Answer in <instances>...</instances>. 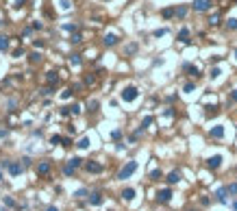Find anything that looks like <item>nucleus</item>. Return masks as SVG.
I'll use <instances>...</instances> for the list:
<instances>
[{"label": "nucleus", "instance_id": "nucleus-17", "mask_svg": "<svg viewBox=\"0 0 237 211\" xmlns=\"http://www.w3.org/2000/svg\"><path fill=\"white\" fill-rule=\"evenodd\" d=\"M187 37H189V31H187V29H183V31L178 33V39H181V41H189Z\"/></svg>", "mask_w": 237, "mask_h": 211}, {"label": "nucleus", "instance_id": "nucleus-15", "mask_svg": "<svg viewBox=\"0 0 237 211\" xmlns=\"http://www.w3.org/2000/svg\"><path fill=\"white\" fill-rule=\"evenodd\" d=\"M7 48H9V37L0 35V50H7Z\"/></svg>", "mask_w": 237, "mask_h": 211}, {"label": "nucleus", "instance_id": "nucleus-14", "mask_svg": "<svg viewBox=\"0 0 237 211\" xmlns=\"http://www.w3.org/2000/svg\"><path fill=\"white\" fill-rule=\"evenodd\" d=\"M222 135H224V128H222V126L211 128V137H222Z\"/></svg>", "mask_w": 237, "mask_h": 211}, {"label": "nucleus", "instance_id": "nucleus-41", "mask_svg": "<svg viewBox=\"0 0 237 211\" xmlns=\"http://www.w3.org/2000/svg\"><path fill=\"white\" fill-rule=\"evenodd\" d=\"M33 46H35V48H44V41H37V39H35Z\"/></svg>", "mask_w": 237, "mask_h": 211}, {"label": "nucleus", "instance_id": "nucleus-23", "mask_svg": "<svg viewBox=\"0 0 237 211\" xmlns=\"http://www.w3.org/2000/svg\"><path fill=\"white\" fill-rule=\"evenodd\" d=\"M150 179H152V181H159V179H161V170H152V172H150Z\"/></svg>", "mask_w": 237, "mask_h": 211}, {"label": "nucleus", "instance_id": "nucleus-4", "mask_svg": "<svg viewBox=\"0 0 237 211\" xmlns=\"http://www.w3.org/2000/svg\"><path fill=\"white\" fill-rule=\"evenodd\" d=\"M85 168H87V172H94V174L102 172V166H100V163H96V161H89V163H85Z\"/></svg>", "mask_w": 237, "mask_h": 211}, {"label": "nucleus", "instance_id": "nucleus-13", "mask_svg": "<svg viewBox=\"0 0 237 211\" xmlns=\"http://www.w3.org/2000/svg\"><path fill=\"white\" fill-rule=\"evenodd\" d=\"M133 196H135V189H133V187H126V189L122 191V198H124V200H133Z\"/></svg>", "mask_w": 237, "mask_h": 211}, {"label": "nucleus", "instance_id": "nucleus-38", "mask_svg": "<svg viewBox=\"0 0 237 211\" xmlns=\"http://www.w3.org/2000/svg\"><path fill=\"white\" fill-rule=\"evenodd\" d=\"M183 89H185V91H194V83H187Z\"/></svg>", "mask_w": 237, "mask_h": 211}, {"label": "nucleus", "instance_id": "nucleus-47", "mask_svg": "<svg viewBox=\"0 0 237 211\" xmlns=\"http://www.w3.org/2000/svg\"><path fill=\"white\" fill-rule=\"evenodd\" d=\"M0 181H2V172H0Z\"/></svg>", "mask_w": 237, "mask_h": 211}, {"label": "nucleus", "instance_id": "nucleus-36", "mask_svg": "<svg viewBox=\"0 0 237 211\" xmlns=\"http://www.w3.org/2000/svg\"><path fill=\"white\" fill-rule=\"evenodd\" d=\"M70 111H72V113H78V111H81V107H78V105H72V107H70Z\"/></svg>", "mask_w": 237, "mask_h": 211}, {"label": "nucleus", "instance_id": "nucleus-9", "mask_svg": "<svg viewBox=\"0 0 237 211\" xmlns=\"http://www.w3.org/2000/svg\"><path fill=\"white\" fill-rule=\"evenodd\" d=\"M170 196H172V191H170V189H161L159 194H157V198L161 200V203H168V200H170Z\"/></svg>", "mask_w": 237, "mask_h": 211}, {"label": "nucleus", "instance_id": "nucleus-20", "mask_svg": "<svg viewBox=\"0 0 237 211\" xmlns=\"http://www.w3.org/2000/svg\"><path fill=\"white\" fill-rule=\"evenodd\" d=\"M176 15V9H163V17H172Z\"/></svg>", "mask_w": 237, "mask_h": 211}, {"label": "nucleus", "instance_id": "nucleus-45", "mask_svg": "<svg viewBox=\"0 0 237 211\" xmlns=\"http://www.w3.org/2000/svg\"><path fill=\"white\" fill-rule=\"evenodd\" d=\"M231 98H233V100H237V89H235V91H231Z\"/></svg>", "mask_w": 237, "mask_h": 211}, {"label": "nucleus", "instance_id": "nucleus-32", "mask_svg": "<svg viewBox=\"0 0 237 211\" xmlns=\"http://www.w3.org/2000/svg\"><path fill=\"white\" fill-rule=\"evenodd\" d=\"M85 196H87L85 189H78V191H76V198H85Z\"/></svg>", "mask_w": 237, "mask_h": 211}, {"label": "nucleus", "instance_id": "nucleus-11", "mask_svg": "<svg viewBox=\"0 0 237 211\" xmlns=\"http://www.w3.org/2000/svg\"><path fill=\"white\" fill-rule=\"evenodd\" d=\"M89 203H92V205H100V203H102V196H100L98 191H94V194H89Z\"/></svg>", "mask_w": 237, "mask_h": 211}, {"label": "nucleus", "instance_id": "nucleus-37", "mask_svg": "<svg viewBox=\"0 0 237 211\" xmlns=\"http://www.w3.org/2000/svg\"><path fill=\"white\" fill-rule=\"evenodd\" d=\"M141 124H144V126H150V124H152V118H144Z\"/></svg>", "mask_w": 237, "mask_h": 211}, {"label": "nucleus", "instance_id": "nucleus-7", "mask_svg": "<svg viewBox=\"0 0 237 211\" xmlns=\"http://www.w3.org/2000/svg\"><path fill=\"white\" fill-rule=\"evenodd\" d=\"M220 163H222V157H220V154H215V157H211V159L207 161V166L209 168H220Z\"/></svg>", "mask_w": 237, "mask_h": 211}, {"label": "nucleus", "instance_id": "nucleus-8", "mask_svg": "<svg viewBox=\"0 0 237 211\" xmlns=\"http://www.w3.org/2000/svg\"><path fill=\"white\" fill-rule=\"evenodd\" d=\"M46 81H48V85H57L59 83V74H57V72H48Z\"/></svg>", "mask_w": 237, "mask_h": 211}, {"label": "nucleus", "instance_id": "nucleus-39", "mask_svg": "<svg viewBox=\"0 0 237 211\" xmlns=\"http://www.w3.org/2000/svg\"><path fill=\"white\" fill-rule=\"evenodd\" d=\"M63 172H65V174H68V176H70V174H72V172H74V168H72V166H65V170H63Z\"/></svg>", "mask_w": 237, "mask_h": 211}, {"label": "nucleus", "instance_id": "nucleus-42", "mask_svg": "<svg viewBox=\"0 0 237 211\" xmlns=\"http://www.w3.org/2000/svg\"><path fill=\"white\" fill-rule=\"evenodd\" d=\"M61 96H63V98H70V96H72V89H65V91H63Z\"/></svg>", "mask_w": 237, "mask_h": 211}, {"label": "nucleus", "instance_id": "nucleus-30", "mask_svg": "<svg viewBox=\"0 0 237 211\" xmlns=\"http://www.w3.org/2000/svg\"><path fill=\"white\" fill-rule=\"evenodd\" d=\"M217 76H220V68H213L211 70V78H217Z\"/></svg>", "mask_w": 237, "mask_h": 211}, {"label": "nucleus", "instance_id": "nucleus-46", "mask_svg": "<svg viewBox=\"0 0 237 211\" xmlns=\"http://www.w3.org/2000/svg\"><path fill=\"white\" fill-rule=\"evenodd\" d=\"M46 211H59V209H57V207H48Z\"/></svg>", "mask_w": 237, "mask_h": 211}, {"label": "nucleus", "instance_id": "nucleus-2", "mask_svg": "<svg viewBox=\"0 0 237 211\" xmlns=\"http://www.w3.org/2000/svg\"><path fill=\"white\" fill-rule=\"evenodd\" d=\"M211 5H213V0H194V2H191V7H194L196 11H209Z\"/></svg>", "mask_w": 237, "mask_h": 211}, {"label": "nucleus", "instance_id": "nucleus-28", "mask_svg": "<svg viewBox=\"0 0 237 211\" xmlns=\"http://www.w3.org/2000/svg\"><path fill=\"white\" fill-rule=\"evenodd\" d=\"M70 61L74 63V66H78V63H81V57H78V54H72V57H70Z\"/></svg>", "mask_w": 237, "mask_h": 211}, {"label": "nucleus", "instance_id": "nucleus-24", "mask_svg": "<svg viewBox=\"0 0 237 211\" xmlns=\"http://www.w3.org/2000/svg\"><path fill=\"white\" fill-rule=\"evenodd\" d=\"M226 191H229V194H233V196H235V194H237V183H231V185L226 187Z\"/></svg>", "mask_w": 237, "mask_h": 211}, {"label": "nucleus", "instance_id": "nucleus-3", "mask_svg": "<svg viewBox=\"0 0 237 211\" xmlns=\"http://www.w3.org/2000/svg\"><path fill=\"white\" fill-rule=\"evenodd\" d=\"M135 98H137V87H126L122 91V100H124V102H133Z\"/></svg>", "mask_w": 237, "mask_h": 211}, {"label": "nucleus", "instance_id": "nucleus-29", "mask_svg": "<svg viewBox=\"0 0 237 211\" xmlns=\"http://www.w3.org/2000/svg\"><path fill=\"white\" fill-rule=\"evenodd\" d=\"M168 31L166 29H159V31H154V37H163V35H166Z\"/></svg>", "mask_w": 237, "mask_h": 211}, {"label": "nucleus", "instance_id": "nucleus-27", "mask_svg": "<svg viewBox=\"0 0 237 211\" xmlns=\"http://www.w3.org/2000/svg\"><path fill=\"white\" fill-rule=\"evenodd\" d=\"M72 44H78V41H83V37H81V35L78 33H74V35H72V39H70Z\"/></svg>", "mask_w": 237, "mask_h": 211}, {"label": "nucleus", "instance_id": "nucleus-10", "mask_svg": "<svg viewBox=\"0 0 237 211\" xmlns=\"http://www.w3.org/2000/svg\"><path fill=\"white\" fill-rule=\"evenodd\" d=\"M9 172H11V176H17L22 172V166L20 163H9Z\"/></svg>", "mask_w": 237, "mask_h": 211}, {"label": "nucleus", "instance_id": "nucleus-44", "mask_svg": "<svg viewBox=\"0 0 237 211\" xmlns=\"http://www.w3.org/2000/svg\"><path fill=\"white\" fill-rule=\"evenodd\" d=\"M24 2L26 0H15V7H24Z\"/></svg>", "mask_w": 237, "mask_h": 211}, {"label": "nucleus", "instance_id": "nucleus-16", "mask_svg": "<svg viewBox=\"0 0 237 211\" xmlns=\"http://www.w3.org/2000/svg\"><path fill=\"white\" fill-rule=\"evenodd\" d=\"M185 70L189 72L191 76H200V72H198V68H194V66H189V63H187V66H185Z\"/></svg>", "mask_w": 237, "mask_h": 211}, {"label": "nucleus", "instance_id": "nucleus-35", "mask_svg": "<svg viewBox=\"0 0 237 211\" xmlns=\"http://www.w3.org/2000/svg\"><path fill=\"white\" fill-rule=\"evenodd\" d=\"M96 107H98V102H96V100H92V102H89V111H96Z\"/></svg>", "mask_w": 237, "mask_h": 211}, {"label": "nucleus", "instance_id": "nucleus-18", "mask_svg": "<svg viewBox=\"0 0 237 211\" xmlns=\"http://www.w3.org/2000/svg\"><path fill=\"white\" fill-rule=\"evenodd\" d=\"M29 59H31V63H39V61H41V54H39V52H31Z\"/></svg>", "mask_w": 237, "mask_h": 211}, {"label": "nucleus", "instance_id": "nucleus-5", "mask_svg": "<svg viewBox=\"0 0 237 211\" xmlns=\"http://www.w3.org/2000/svg\"><path fill=\"white\" fill-rule=\"evenodd\" d=\"M48 172H50V163H48V161H41L39 166H37V174H41V176H46Z\"/></svg>", "mask_w": 237, "mask_h": 211}, {"label": "nucleus", "instance_id": "nucleus-12", "mask_svg": "<svg viewBox=\"0 0 237 211\" xmlns=\"http://www.w3.org/2000/svg\"><path fill=\"white\" fill-rule=\"evenodd\" d=\"M105 44H107V46H113V44H117V35H113V33L105 35Z\"/></svg>", "mask_w": 237, "mask_h": 211}, {"label": "nucleus", "instance_id": "nucleus-26", "mask_svg": "<svg viewBox=\"0 0 237 211\" xmlns=\"http://www.w3.org/2000/svg\"><path fill=\"white\" fill-rule=\"evenodd\" d=\"M76 146H78V148H87V146H89V139H87V137H83V139H81Z\"/></svg>", "mask_w": 237, "mask_h": 211}, {"label": "nucleus", "instance_id": "nucleus-22", "mask_svg": "<svg viewBox=\"0 0 237 211\" xmlns=\"http://www.w3.org/2000/svg\"><path fill=\"white\" fill-rule=\"evenodd\" d=\"M185 13H187V7H178L176 9V17H185Z\"/></svg>", "mask_w": 237, "mask_h": 211}, {"label": "nucleus", "instance_id": "nucleus-1", "mask_svg": "<svg viewBox=\"0 0 237 211\" xmlns=\"http://www.w3.org/2000/svg\"><path fill=\"white\" fill-rule=\"evenodd\" d=\"M135 170H137V161H129V163H126V166L120 170L117 179H122V181H124V179H129V176H131V174H133Z\"/></svg>", "mask_w": 237, "mask_h": 211}, {"label": "nucleus", "instance_id": "nucleus-43", "mask_svg": "<svg viewBox=\"0 0 237 211\" xmlns=\"http://www.w3.org/2000/svg\"><path fill=\"white\" fill-rule=\"evenodd\" d=\"M9 135V131H7V128H0V137H7Z\"/></svg>", "mask_w": 237, "mask_h": 211}, {"label": "nucleus", "instance_id": "nucleus-31", "mask_svg": "<svg viewBox=\"0 0 237 211\" xmlns=\"http://www.w3.org/2000/svg\"><path fill=\"white\" fill-rule=\"evenodd\" d=\"M59 142H63V137H59V135H54L52 139H50V144H59Z\"/></svg>", "mask_w": 237, "mask_h": 211}, {"label": "nucleus", "instance_id": "nucleus-49", "mask_svg": "<svg viewBox=\"0 0 237 211\" xmlns=\"http://www.w3.org/2000/svg\"><path fill=\"white\" fill-rule=\"evenodd\" d=\"M0 26H2V20H0Z\"/></svg>", "mask_w": 237, "mask_h": 211}, {"label": "nucleus", "instance_id": "nucleus-19", "mask_svg": "<svg viewBox=\"0 0 237 211\" xmlns=\"http://www.w3.org/2000/svg\"><path fill=\"white\" fill-rule=\"evenodd\" d=\"M81 161H83L81 157H72V159H70V166H72V168H78V166H81Z\"/></svg>", "mask_w": 237, "mask_h": 211}, {"label": "nucleus", "instance_id": "nucleus-48", "mask_svg": "<svg viewBox=\"0 0 237 211\" xmlns=\"http://www.w3.org/2000/svg\"><path fill=\"white\" fill-rule=\"evenodd\" d=\"M235 59H237V50H235Z\"/></svg>", "mask_w": 237, "mask_h": 211}, {"label": "nucleus", "instance_id": "nucleus-40", "mask_svg": "<svg viewBox=\"0 0 237 211\" xmlns=\"http://www.w3.org/2000/svg\"><path fill=\"white\" fill-rule=\"evenodd\" d=\"M41 94H44V96H48V94H52V89H50V87H44V89H41Z\"/></svg>", "mask_w": 237, "mask_h": 211}, {"label": "nucleus", "instance_id": "nucleus-34", "mask_svg": "<svg viewBox=\"0 0 237 211\" xmlns=\"http://www.w3.org/2000/svg\"><path fill=\"white\" fill-rule=\"evenodd\" d=\"M229 26H231V29H237V20H235V17H231V20H229Z\"/></svg>", "mask_w": 237, "mask_h": 211}, {"label": "nucleus", "instance_id": "nucleus-25", "mask_svg": "<svg viewBox=\"0 0 237 211\" xmlns=\"http://www.w3.org/2000/svg\"><path fill=\"white\" fill-rule=\"evenodd\" d=\"M209 24H220V15H217V13H213L211 17H209Z\"/></svg>", "mask_w": 237, "mask_h": 211}, {"label": "nucleus", "instance_id": "nucleus-21", "mask_svg": "<svg viewBox=\"0 0 237 211\" xmlns=\"http://www.w3.org/2000/svg\"><path fill=\"white\" fill-rule=\"evenodd\" d=\"M217 200H220V203L226 200V189H217Z\"/></svg>", "mask_w": 237, "mask_h": 211}, {"label": "nucleus", "instance_id": "nucleus-6", "mask_svg": "<svg viewBox=\"0 0 237 211\" xmlns=\"http://www.w3.org/2000/svg\"><path fill=\"white\" fill-rule=\"evenodd\" d=\"M178 181H181V172L178 170H174V172L168 174V183H170V185H174V183H178Z\"/></svg>", "mask_w": 237, "mask_h": 211}, {"label": "nucleus", "instance_id": "nucleus-33", "mask_svg": "<svg viewBox=\"0 0 237 211\" xmlns=\"http://www.w3.org/2000/svg\"><path fill=\"white\" fill-rule=\"evenodd\" d=\"M135 50H137V46H135V44H131V46H129V48H126V52H129V54H133Z\"/></svg>", "mask_w": 237, "mask_h": 211}]
</instances>
